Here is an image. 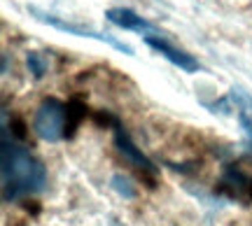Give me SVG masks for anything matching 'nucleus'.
<instances>
[{
    "mask_svg": "<svg viewBox=\"0 0 252 226\" xmlns=\"http://www.w3.org/2000/svg\"><path fill=\"white\" fill-rule=\"evenodd\" d=\"M2 198L5 203L17 200L45 191L47 187V170L33 154L19 147L9 138V128L2 126Z\"/></svg>",
    "mask_w": 252,
    "mask_h": 226,
    "instance_id": "obj_1",
    "label": "nucleus"
},
{
    "mask_svg": "<svg viewBox=\"0 0 252 226\" xmlns=\"http://www.w3.org/2000/svg\"><path fill=\"white\" fill-rule=\"evenodd\" d=\"M33 128L37 138H42L47 142H59L65 136H70V108L56 98L45 100L35 112Z\"/></svg>",
    "mask_w": 252,
    "mask_h": 226,
    "instance_id": "obj_2",
    "label": "nucleus"
},
{
    "mask_svg": "<svg viewBox=\"0 0 252 226\" xmlns=\"http://www.w3.org/2000/svg\"><path fill=\"white\" fill-rule=\"evenodd\" d=\"M217 191L229 200L241 203V205H252V175H248L236 163H229L220 175Z\"/></svg>",
    "mask_w": 252,
    "mask_h": 226,
    "instance_id": "obj_3",
    "label": "nucleus"
},
{
    "mask_svg": "<svg viewBox=\"0 0 252 226\" xmlns=\"http://www.w3.org/2000/svg\"><path fill=\"white\" fill-rule=\"evenodd\" d=\"M28 12H31L37 21H42V24H47V26H52V28H59L63 33H70V35H77V37H94V40H98V42H108L110 47H115V49L124 52V54H133L131 47L124 45V42H119L117 37L108 35V33H98V30H94V28L75 26V24H68V21H63V19L54 17V14H45V12H40V9H35V7H31Z\"/></svg>",
    "mask_w": 252,
    "mask_h": 226,
    "instance_id": "obj_4",
    "label": "nucleus"
},
{
    "mask_svg": "<svg viewBox=\"0 0 252 226\" xmlns=\"http://www.w3.org/2000/svg\"><path fill=\"white\" fill-rule=\"evenodd\" d=\"M115 145H117L119 154L124 156L126 161L131 163L133 168H138L143 175H150V177L157 175V166H154V163L150 161L140 149H138V145L131 140V136H128L122 126H115Z\"/></svg>",
    "mask_w": 252,
    "mask_h": 226,
    "instance_id": "obj_5",
    "label": "nucleus"
},
{
    "mask_svg": "<svg viewBox=\"0 0 252 226\" xmlns=\"http://www.w3.org/2000/svg\"><path fill=\"white\" fill-rule=\"evenodd\" d=\"M145 42L152 47L154 52H159L163 58H168L173 65H178L180 70H185V73H196L198 68H201L194 56L187 54V52H182V49H178V47H173L171 42L163 40L161 35H147L145 37Z\"/></svg>",
    "mask_w": 252,
    "mask_h": 226,
    "instance_id": "obj_6",
    "label": "nucleus"
},
{
    "mask_svg": "<svg viewBox=\"0 0 252 226\" xmlns=\"http://www.w3.org/2000/svg\"><path fill=\"white\" fill-rule=\"evenodd\" d=\"M105 17H108L110 24H115V26L124 28V30H135V33H143L145 37L147 35H161L154 24H150L147 19L138 17L133 9H126V7H112L105 12Z\"/></svg>",
    "mask_w": 252,
    "mask_h": 226,
    "instance_id": "obj_7",
    "label": "nucleus"
},
{
    "mask_svg": "<svg viewBox=\"0 0 252 226\" xmlns=\"http://www.w3.org/2000/svg\"><path fill=\"white\" fill-rule=\"evenodd\" d=\"M28 70L33 73V77H45V73L49 70V61H47V56L45 54H40V52H31L28 54Z\"/></svg>",
    "mask_w": 252,
    "mask_h": 226,
    "instance_id": "obj_8",
    "label": "nucleus"
},
{
    "mask_svg": "<svg viewBox=\"0 0 252 226\" xmlns=\"http://www.w3.org/2000/svg\"><path fill=\"white\" fill-rule=\"evenodd\" d=\"M112 189L117 191L122 198H135V189H133V184H131V180L128 177H124V175H112Z\"/></svg>",
    "mask_w": 252,
    "mask_h": 226,
    "instance_id": "obj_9",
    "label": "nucleus"
},
{
    "mask_svg": "<svg viewBox=\"0 0 252 226\" xmlns=\"http://www.w3.org/2000/svg\"><path fill=\"white\" fill-rule=\"evenodd\" d=\"M238 119H241V126L245 128V133L250 136V142H252V117L250 114H238Z\"/></svg>",
    "mask_w": 252,
    "mask_h": 226,
    "instance_id": "obj_10",
    "label": "nucleus"
}]
</instances>
